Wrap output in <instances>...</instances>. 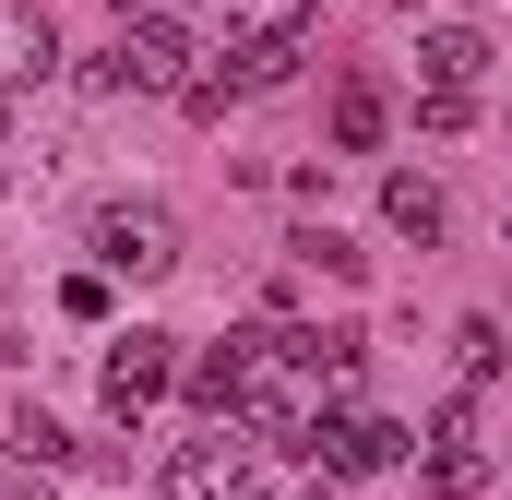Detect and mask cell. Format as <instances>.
<instances>
[{
  "label": "cell",
  "instance_id": "cell-1",
  "mask_svg": "<svg viewBox=\"0 0 512 500\" xmlns=\"http://www.w3.org/2000/svg\"><path fill=\"white\" fill-rule=\"evenodd\" d=\"M191 72H203V36H191L179 12H131L120 36H108V60H96L108 96H179Z\"/></svg>",
  "mask_w": 512,
  "mask_h": 500
},
{
  "label": "cell",
  "instance_id": "cell-2",
  "mask_svg": "<svg viewBox=\"0 0 512 500\" xmlns=\"http://www.w3.org/2000/svg\"><path fill=\"white\" fill-rule=\"evenodd\" d=\"M84 250H96V274L155 286V274H179V215L167 203H96L84 215Z\"/></svg>",
  "mask_w": 512,
  "mask_h": 500
},
{
  "label": "cell",
  "instance_id": "cell-3",
  "mask_svg": "<svg viewBox=\"0 0 512 500\" xmlns=\"http://www.w3.org/2000/svg\"><path fill=\"white\" fill-rule=\"evenodd\" d=\"M167 381H179V334H108V370H96V393H108V417H143V405H167Z\"/></svg>",
  "mask_w": 512,
  "mask_h": 500
},
{
  "label": "cell",
  "instance_id": "cell-4",
  "mask_svg": "<svg viewBox=\"0 0 512 500\" xmlns=\"http://www.w3.org/2000/svg\"><path fill=\"white\" fill-rule=\"evenodd\" d=\"M417 453V429H393V417H370V405H334L322 417V477L346 489V477H393Z\"/></svg>",
  "mask_w": 512,
  "mask_h": 500
},
{
  "label": "cell",
  "instance_id": "cell-5",
  "mask_svg": "<svg viewBox=\"0 0 512 500\" xmlns=\"http://www.w3.org/2000/svg\"><path fill=\"white\" fill-rule=\"evenodd\" d=\"M417 489H429V500H477V489H489V441H477V405H441V417H429Z\"/></svg>",
  "mask_w": 512,
  "mask_h": 500
},
{
  "label": "cell",
  "instance_id": "cell-6",
  "mask_svg": "<svg viewBox=\"0 0 512 500\" xmlns=\"http://www.w3.org/2000/svg\"><path fill=\"white\" fill-rule=\"evenodd\" d=\"M167 500H251V441L239 429H203L167 453Z\"/></svg>",
  "mask_w": 512,
  "mask_h": 500
},
{
  "label": "cell",
  "instance_id": "cell-7",
  "mask_svg": "<svg viewBox=\"0 0 512 500\" xmlns=\"http://www.w3.org/2000/svg\"><path fill=\"white\" fill-rule=\"evenodd\" d=\"M489 60H501L489 24H417V84H429V96H477Z\"/></svg>",
  "mask_w": 512,
  "mask_h": 500
},
{
  "label": "cell",
  "instance_id": "cell-8",
  "mask_svg": "<svg viewBox=\"0 0 512 500\" xmlns=\"http://www.w3.org/2000/svg\"><path fill=\"white\" fill-rule=\"evenodd\" d=\"M48 72H60V24L36 0H0V96H36Z\"/></svg>",
  "mask_w": 512,
  "mask_h": 500
},
{
  "label": "cell",
  "instance_id": "cell-9",
  "mask_svg": "<svg viewBox=\"0 0 512 500\" xmlns=\"http://www.w3.org/2000/svg\"><path fill=\"white\" fill-rule=\"evenodd\" d=\"M251 346L262 334H227V346H203V358H191V405H203V417H215V429H239V393H251Z\"/></svg>",
  "mask_w": 512,
  "mask_h": 500
},
{
  "label": "cell",
  "instance_id": "cell-10",
  "mask_svg": "<svg viewBox=\"0 0 512 500\" xmlns=\"http://www.w3.org/2000/svg\"><path fill=\"white\" fill-rule=\"evenodd\" d=\"M382 227H393V239H417V250H429L441 227H453V203H441V179H417V167H393V179H382Z\"/></svg>",
  "mask_w": 512,
  "mask_h": 500
},
{
  "label": "cell",
  "instance_id": "cell-11",
  "mask_svg": "<svg viewBox=\"0 0 512 500\" xmlns=\"http://www.w3.org/2000/svg\"><path fill=\"white\" fill-rule=\"evenodd\" d=\"M334 143H346V155H382L393 143V96L382 84H346V96H334Z\"/></svg>",
  "mask_w": 512,
  "mask_h": 500
},
{
  "label": "cell",
  "instance_id": "cell-12",
  "mask_svg": "<svg viewBox=\"0 0 512 500\" xmlns=\"http://www.w3.org/2000/svg\"><path fill=\"white\" fill-rule=\"evenodd\" d=\"M286 250H298L310 274H334V286H370V250L346 239V227H298V239H286Z\"/></svg>",
  "mask_w": 512,
  "mask_h": 500
},
{
  "label": "cell",
  "instance_id": "cell-13",
  "mask_svg": "<svg viewBox=\"0 0 512 500\" xmlns=\"http://www.w3.org/2000/svg\"><path fill=\"white\" fill-rule=\"evenodd\" d=\"M501 358H512V334L489 310H465V322H453V381H501Z\"/></svg>",
  "mask_w": 512,
  "mask_h": 500
},
{
  "label": "cell",
  "instance_id": "cell-14",
  "mask_svg": "<svg viewBox=\"0 0 512 500\" xmlns=\"http://www.w3.org/2000/svg\"><path fill=\"white\" fill-rule=\"evenodd\" d=\"M12 453H24V465L48 477V465H72V429H60L48 405H24V417H12Z\"/></svg>",
  "mask_w": 512,
  "mask_h": 500
},
{
  "label": "cell",
  "instance_id": "cell-15",
  "mask_svg": "<svg viewBox=\"0 0 512 500\" xmlns=\"http://www.w3.org/2000/svg\"><path fill=\"white\" fill-rule=\"evenodd\" d=\"M465 120H477V96H429V84H417V131H429V143H453Z\"/></svg>",
  "mask_w": 512,
  "mask_h": 500
},
{
  "label": "cell",
  "instance_id": "cell-16",
  "mask_svg": "<svg viewBox=\"0 0 512 500\" xmlns=\"http://www.w3.org/2000/svg\"><path fill=\"white\" fill-rule=\"evenodd\" d=\"M12 500H48V477H24V489H12Z\"/></svg>",
  "mask_w": 512,
  "mask_h": 500
},
{
  "label": "cell",
  "instance_id": "cell-17",
  "mask_svg": "<svg viewBox=\"0 0 512 500\" xmlns=\"http://www.w3.org/2000/svg\"><path fill=\"white\" fill-rule=\"evenodd\" d=\"M0 131H12V96H0Z\"/></svg>",
  "mask_w": 512,
  "mask_h": 500
},
{
  "label": "cell",
  "instance_id": "cell-18",
  "mask_svg": "<svg viewBox=\"0 0 512 500\" xmlns=\"http://www.w3.org/2000/svg\"><path fill=\"white\" fill-rule=\"evenodd\" d=\"M131 12H143V0H120V24H131Z\"/></svg>",
  "mask_w": 512,
  "mask_h": 500
},
{
  "label": "cell",
  "instance_id": "cell-19",
  "mask_svg": "<svg viewBox=\"0 0 512 500\" xmlns=\"http://www.w3.org/2000/svg\"><path fill=\"white\" fill-rule=\"evenodd\" d=\"M251 500H262V489H251Z\"/></svg>",
  "mask_w": 512,
  "mask_h": 500
}]
</instances>
